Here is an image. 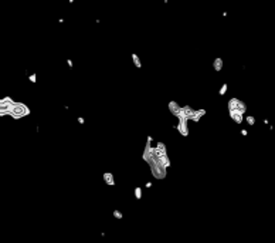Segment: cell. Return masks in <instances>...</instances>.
<instances>
[{
    "instance_id": "cell-22",
    "label": "cell",
    "mask_w": 275,
    "mask_h": 243,
    "mask_svg": "<svg viewBox=\"0 0 275 243\" xmlns=\"http://www.w3.org/2000/svg\"><path fill=\"white\" fill-rule=\"evenodd\" d=\"M78 122H80V124H85V120H84V118L82 117H78V120H77Z\"/></svg>"
},
{
    "instance_id": "cell-8",
    "label": "cell",
    "mask_w": 275,
    "mask_h": 243,
    "mask_svg": "<svg viewBox=\"0 0 275 243\" xmlns=\"http://www.w3.org/2000/svg\"><path fill=\"white\" fill-rule=\"evenodd\" d=\"M104 182L109 186H113L115 185V178H113V173L112 172H105L104 173Z\"/></svg>"
},
{
    "instance_id": "cell-3",
    "label": "cell",
    "mask_w": 275,
    "mask_h": 243,
    "mask_svg": "<svg viewBox=\"0 0 275 243\" xmlns=\"http://www.w3.org/2000/svg\"><path fill=\"white\" fill-rule=\"evenodd\" d=\"M153 141V137H147L146 139V146H145V151L142 154V159H143L146 164H151L153 159H155V154H153V146L151 145V142Z\"/></svg>"
},
{
    "instance_id": "cell-18",
    "label": "cell",
    "mask_w": 275,
    "mask_h": 243,
    "mask_svg": "<svg viewBox=\"0 0 275 243\" xmlns=\"http://www.w3.org/2000/svg\"><path fill=\"white\" fill-rule=\"evenodd\" d=\"M135 196H136V199H140V198H142V189L136 188L135 189Z\"/></svg>"
},
{
    "instance_id": "cell-7",
    "label": "cell",
    "mask_w": 275,
    "mask_h": 243,
    "mask_svg": "<svg viewBox=\"0 0 275 243\" xmlns=\"http://www.w3.org/2000/svg\"><path fill=\"white\" fill-rule=\"evenodd\" d=\"M206 114H207V111H206L204 108H202V110H194V114H193V117H191V121L199 122L200 121V118L204 117Z\"/></svg>"
},
{
    "instance_id": "cell-10",
    "label": "cell",
    "mask_w": 275,
    "mask_h": 243,
    "mask_svg": "<svg viewBox=\"0 0 275 243\" xmlns=\"http://www.w3.org/2000/svg\"><path fill=\"white\" fill-rule=\"evenodd\" d=\"M183 111H184V115H186L187 121H191V117H193V114H194L193 108H191L190 105H184L183 107Z\"/></svg>"
},
{
    "instance_id": "cell-19",
    "label": "cell",
    "mask_w": 275,
    "mask_h": 243,
    "mask_svg": "<svg viewBox=\"0 0 275 243\" xmlns=\"http://www.w3.org/2000/svg\"><path fill=\"white\" fill-rule=\"evenodd\" d=\"M113 216H115L116 219H122V213L119 211H113Z\"/></svg>"
},
{
    "instance_id": "cell-23",
    "label": "cell",
    "mask_w": 275,
    "mask_h": 243,
    "mask_svg": "<svg viewBox=\"0 0 275 243\" xmlns=\"http://www.w3.org/2000/svg\"><path fill=\"white\" fill-rule=\"evenodd\" d=\"M241 135H244V137H247V135H248V131H247V130H241Z\"/></svg>"
},
{
    "instance_id": "cell-16",
    "label": "cell",
    "mask_w": 275,
    "mask_h": 243,
    "mask_svg": "<svg viewBox=\"0 0 275 243\" xmlns=\"http://www.w3.org/2000/svg\"><path fill=\"white\" fill-rule=\"evenodd\" d=\"M245 121H247L248 125H254V124H255V117H252V115H247V117H245Z\"/></svg>"
},
{
    "instance_id": "cell-17",
    "label": "cell",
    "mask_w": 275,
    "mask_h": 243,
    "mask_svg": "<svg viewBox=\"0 0 275 243\" xmlns=\"http://www.w3.org/2000/svg\"><path fill=\"white\" fill-rule=\"evenodd\" d=\"M227 90H229V84H223L218 93H220V95H224L225 93H227Z\"/></svg>"
},
{
    "instance_id": "cell-6",
    "label": "cell",
    "mask_w": 275,
    "mask_h": 243,
    "mask_svg": "<svg viewBox=\"0 0 275 243\" xmlns=\"http://www.w3.org/2000/svg\"><path fill=\"white\" fill-rule=\"evenodd\" d=\"M167 108H169V111L172 112V115H177L179 110H180V105H179L176 101H169V104H167Z\"/></svg>"
},
{
    "instance_id": "cell-14",
    "label": "cell",
    "mask_w": 275,
    "mask_h": 243,
    "mask_svg": "<svg viewBox=\"0 0 275 243\" xmlns=\"http://www.w3.org/2000/svg\"><path fill=\"white\" fill-rule=\"evenodd\" d=\"M132 60H133V64H135L136 68H142V61H140V59L138 57V54H136V53H133V54H132Z\"/></svg>"
},
{
    "instance_id": "cell-4",
    "label": "cell",
    "mask_w": 275,
    "mask_h": 243,
    "mask_svg": "<svg viewBox=\"0 0 275 243\" xmlns=\"http://www.w3.org/2000/svg\"><path fill=\"white\" fill-rule=\"evenodd\" d=\"M229 115H230V118H231L232 121L236 122V124H238V125H241V124H243V120H244V117H243V114H241L238 110L229 111Z\"/></svg>"
},
{
    "instance_id": "cell-1",
    "label": "cell",
    "mask_w": 275,
    "mask_h": 243,
    "mask_svg": "<svg viewBox=\"0 0 275 243\" xmlns=\"http://www.w3.org/2000/svg\"><path fill=\"white\" fill-rule=\"evenodd\" d=\"M149 166H151V172L152 175H153V178L155 179H165L167 175V171H166V166L162 164V161L160 159H158V158H155L153 161L149 164Z\"/></svg>"
},
{
    "instance_id": "cell-20",
    "label": "cell",
    "mask_w": 275,
    "mask_h": 243,
    "mask_svg": "<svg viewBox=\"0 0 275 243\" xmlns=\"http://www.w3.org/2000/svg\"><path fill=\"white\" fill-rule=\"evenodd\" d=\"M28 80H30V82H37V75H35V74H31L30 77H28Z\"/></svg>"
},
{
    "instance_id": "cell-24",
    "label": "cell",
    "mask_w": 275,
    "mask_h": 243,
    "mask_svg": "<svg viewBox=\"0 0 275 243\" xmlns=\"http://www.w3.org/2000/svg\"><path fill=\"white\" fill-rule=\"evenodd\" d=\"M74 2H75V0H70V3H74Z\"/></svg>"
},
{
    "instance_id": "cell-13",
    "label": "cell",
    "mask_w": 275,
    "mask_h": 243,
    "mask_svg": "<svg viewBox=\"0 0 275 243\" xmlns=\"http://www.w3.org/2000/svg\"><path fill=\"white\" fill-rule=\"evenodd\" d=\"M237 110H238L241 114H243V115H244V114L247 112V104H245L244 101H241V100H240V101H238V105H237Z\"/></svg>"
},
{
    "instance_id": "cell-21",
    "label": "cell",
    "mask_w": 275,
    "mask_h": 243,
    "mask_svg": "<svg viewBox=\"0 0 275 243\" xmlns=\"http://www.w3.org/2000/svg\"><path fill=\"white\" fill-rule=\"evenodd\" d=\"M67 64H68V67H70V68H72V66H74V63H72V60H67Z\"/></svg>"
},
{
    "instance_id": "cell-2",
    "label": "cell",
    "mask_w": 275,
    "mask_h": 243,
    "mask_svg": "<svg viewBox=\"0 0 275 243\" xmlns=\"http://www.w3.org/2000/svg\"><path fill=\"white\" fill-rule=\"evenodd\" d=\"M10 111H12L10 117H13L14 120H20V118H23V117H28V115L31 114L30 108H28L24 102H16L13 107H10Z\"/></svg>"
},
{
    "instance_id": "cell-12",
    "label": "cell",
    "mask_w": 275,
    "mask_h": 243,
    "mask_svg": "<svg viewBox=\"0 0 275 243\" xmlns=\"http://www.w3.org/2000/svg\"><path fill=\"white\" fill-rule=\"evenodd\" d=\"M238 98L236 97H232L229 100V111H232V110H237V105H238Z\"/></svg>"
},
{
    "instance_id": "cell-11",
    "label": "cell",
    "mask_w": 275,
    "mask_h": 243,
    "mask_svg": "<svg viewBox=\"0 0 275 243\" xmlns=\"http://www.w3.org/2000/svg\"><path fill=\"white\" fill-rule=\"evenodd\" d=\"M223 64H224L223 63V59H221V57H217V59L213 61V68L216 71H221L223 70Z\"/></svg>"
},
{
    "instance_id": "cell-15",
    "label": "cell",
    "mask_w": 275,
    "mask_h": 243,
    "mask_svg": "<svg viewBox=\"0 0 275 243\" xmlns=\"http://www.w3.org/2000/svg\"><path fill=\"white\" fill-rule=\"evenodd\" d=\"M160 161H162V164L166 166V168H169L172 165V162H170V159H169V155H165V157H162L160 158Z\"/></svg>"
},
{
    "instance_id": "cell-5",
    "label": "cell",
    "mask_w": 275,
    "mask_h": 243,
    "mask_svg": "<svg viewBox=\"0 0 275 243\" xmlns=\"http://www.w3.org/2000/svg\"><path fill=\"white\" fill-rule=\"evenodd\" d=\"M14 104H16V101L12 97H9V95L0 100V108H10V107H13Z\"/></svg>"
},
{
    "instance_id": "cell-9",
    "label": "cell",
    "mask_w": 275,
    "mask_h": 243,
    "mask_svg": "<svg viewBox=\"0 0 275 243\" xmlns=\"http://www.w3.org/2000/svg\"><path fill=\"white\" fill-rule=\"evenodd\" d=\"M176 128H177V131L183 137H187V135H189V128H187V124H184V122H179V125L176 127Z\"/></svg>"
}]
</instances>
